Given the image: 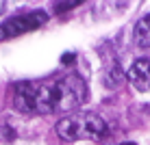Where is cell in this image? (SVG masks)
<instances>
[{
    "mask_svg": "<svg viewBox=\"0 0 150 145\" xmlns=\"http://www.w3.org/2000/svg\"><path fill=\"white\" fill-rule=\"evenodd\" d=\"M89 97L87 85L76 74L37 85L35 89V113L52 115V113H70L83 106Z\"/></svg>",
    "mask_w": 150,
    "mask_h": 145,
    "instance_id": "6da1fadb",
    "label": "cell"
},
{
    "mask_svg": "<svg viewBox=\"0 0 150 145\" xmlns=\"http://www.w3.org/2000/svg\"><path fill=\"white\" fill-rule=\"evenodd\" d=\"M107 123L102 117L94 115V113H76V115L63 117L57 123V134L63 141H76V139H89V141H98V139L107 137Z\"/></svg>",
    "mask_w": 150,
    "mask_h": 145,
    "instance_id": "7a4b0ae2",
    "label": "cell"
},
{
    "mask_svg": "<svg viewBox=\"0 0 150 145\" xmlns=\"http://www.w3.org/2000/svg\"><path fill=\"white\" fill-rule=\"evenodd\" d=\"M46 20H48V13L46 11H33V13H26V15H20V18H13L7 24H2L0 37L7 39V37H15L20 33H26V30H33V28L41 26Z\"/></svg>",
    "mask_w": 150,
    "mask_h": 145,
    "instance_id": "3957f363",
    "label": "cell"
},
{
    "mask_svg": "<svg viewBox=\"0 0 150 145\" xmlns=\"http://www.w3.org/2000/svg\"><path fill=\"white\" fill-rule=\"evenodd\" d=\"M35 89H37V85H33V82H20L15 87L13 104L20 113H26V115L35 113Z\"/></svg>",
    "mask_w": 150,
    "mask_h": 145,
    "instance_id": "277c9868",
    "label": "cell"
},
{
    "mask_svg": "<svg viewBox=\"0 0 150 145\" xmlns=\"http://www.w3.org/2000/svg\"><path fill=\"white\" fill-rule=\"evenodd\" d=\"M128 82L137 91H150V59H137L128 69Z\"/></svg>",
    "mask_w": 150,
    "mask_h": 145,
    "instance_id": "5b68a950",
    "label": "cell"
},
{
    "mask_svg": "<svg viewBox=\"0 0 150 145\" xmlns=\"http://www.w3.org/2000/svg\"><path fill=\"white\" fill-rule=\"evenodd\" d=\"M135 43L139 48H150V13L135 24Z\"/></svg>",
    "mask_w": 150,
    "mask_h": 145,
    "instance_id": "8992f818",
    "label": "cell"
},
{
    "mask_svg": "<svg viewBox=\"0 0 150 145\" xmlns=\"http://www.w3.org/2000/svg\"><path fill=\"white\" fill-rule=\"evenodd\" d=\"M102 82H105L109 89H115V87H120L122 82H124V71H122V65L117 63V61H113V63L109 65V69L105 71Z\"/></svg>",
    "mask_w": 150,
    "mask_h": 145,
    "instance_id": "52a82bcc",
    "label": "cell"
},
{
    "mask_svg": "<svg viewBox=\"0 0 150 145\" xmlns=\"http://www.w3.org/2000/svg\"><path fill=\"white\" fill-rule=\"evenodd\" d=\"M13 137H15V132L11 130L9 126H0V141H13Z\"/></svg>",
    "mask_w": 150,
    "mask_h": 145,
    "instance_id": "ba28073f",
    "label": "cell"
},
{
    "mask_svg": "<svg viewBox=\"0 0 150 145\" xmlns=\"http://www.w3.org/2000/svg\"><path fill=\"white\" fill-rule=\"evenodd\" d=\"M79 2H81V0H74V2H63V4H57V7H54V11H57V13H61V11H65V9L76 7Z\"/></svg>",
    "mask_w": 150,
    "mask_h": 145,
    "instance_id": "9c48e42d",
    "label": "cell"
},
{
    "mask_svg": "<svg viewBox=\"0 0 150 145\" xmlns=\"http://www.w3.org/2000/svg\"><path fill=\"white\" fill-rule=\"evenodd\" d=\"M61 63H63V65H68V63H74V54H72V52H65L63 56H61Z\"/></svg>",
    "mask_w": 150,
    "mask_h": 145,
    "instance_id": "30bf717a",
    "label": "cell"
},
{
    "mask_svg": "<svg viewBox=\"0 0 150 145\" xmlns=\"http://www.w3.org/2000/svg\"><path fill=\"white\" fill-rule=\"evenodd\" d=\"M120 145H135V143H120Z\"/></svg>",
    "mask_w": 150,
    "mask_h": 145,
    "instance_id": "8fae6325",
    "label": "cell"
}]
</instances>
